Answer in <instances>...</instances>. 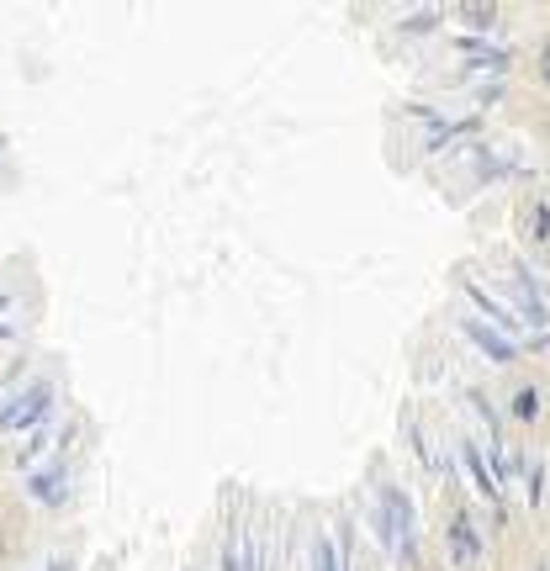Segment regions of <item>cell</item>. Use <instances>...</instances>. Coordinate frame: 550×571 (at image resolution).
I'll return each mask as SVG.
<instances>
[{"instance_id": "obj_4", "label": "cell", "mask_w": 550, "mask_h": 571, "mask_svg": "<svg viewBox=\"0 0 550 571\" xmlns=\"http://www.w3.org/2000/svg\"><path fill=\"white\" fill-rule=\"evenodd\" d=\"M461 16H466V22H492V6H487V11H482V6H466Z\"/></svg>"}, {"instance_id": "obj_3", "label": "cell", "mask_w": 550, "mask_h": 571, "mask_svg": "<svg viewBox=\"0 0 550 571\" xmlns=\"http://www.w3.org/2000/svg\"><path fill=\"white\" fill-rule=\"evenodd\" d=\"M535 418H540V392L535 386H513V423L535 429Z\"/></svg>"}, {"instance_id": "obj_1", "label": "cell", "mask_w": 550, "mask_h": 571, "mask_svg": "<svg viewBox=\"0 0 550 571\" xmlns=\"http://www.w3.org/2000/svg\"><path fill=\"white\" fill-rule=\"evenodd\" d=\"M445 556H450L455 571H476V566H482V556H487V540L476 534L466 508H450L445 513Z\"/></svg>"}, {"instance_id": "obj_5", "label": "cell", "mask_w": 550, "mask_h": 571, "mask_svg": "<svg viewBox=\"0 0 550 571\" xmlns=\"http://www.w3.org/2000/svg\"><path fill=\"white\" fill-rule=\"evenodd\" d=\"M540 80H545V90H550V43L540 48Z\"/></svg>"}, {"instance_id": "obj_2", "label": "cell", "mask_w": 550, "mask_h": 571, "mask_svg": "<svg viewBox=\"0 0 550 571\" xmlns=\"http://www.w3.org/2000/svg\"><path fill=\"white\" fill-rule=\"evenodd\" d=\"M519 233H524L535 249L550 244V196L535 191V196H524V201H519Z\"/></svg>"}]
</instances>
